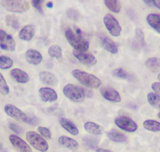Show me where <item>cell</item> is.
<instances>
[{
    "label": "cell",
    "mask_w": 160,
    "mask_h": 152,
    "mask_svg": "<svg viewBox=\"0 0 160 152\" xmlns=\"http://www.w3.org/2000/svg\"><path fill=\"white\" fill-rule=\"evenodd\" d=\"M72 76L83 86L90 88H98L101 84V81L95 75L86 71L74 69L72 71Z\"/></svg>",
    "instance_id": "obj_1"
},
{
    "label": "cell",
    "mask_w": 160,
    "mask_h": 152,
    "mask_svg": "<svg viewBox=\"0 0 160 152\" xmlns=\"http://www.w3.org/2000/svg\"><path fill=\"white\" fill-rule=\"evenodd\" d=\"M65 37L74 50L86 52L89 47V42L82 38V34H78L71 29L68 28L65 31Z\"/></svg>",
    "instance_id": "obj_2"
},
{
    "label": "cell",
    "mask_w": 160,
    "mask_h": 152,
    "mask_svg": "<svg viewBox=\"0 0 160 152\" xmlns=\"http://www.w3.org/2000/svg\"><path fill=\"white\" fill-rule=\"evenodd\" d=\"M64 95L74 103L82 102L85 98L86 93L83 88L74 84H67L62 89Z\"/></svg>",
    "instance_id": "obj_3"
},
{
    "label": "cell",
    "mask_w": 160,
    "mask_h": 152,
    "mask_svg": "<svg viewBox=\"0 0 160 152\" xmlns=\"http://www.w3.org/2000/svg\"><path fill=\"white\" fill-rule=\"evenodd\" d=\"M26 138L34 149L40 152H46L49 149V144L46 139L35 131L26 132Z\"/></svg>",
    "instance_id": "obj_4"
},
{
    "label": "cell",
    "mask_w": 160,
    "mask_h": 152,
    "mask_svg": "<svg viewBox=\"0 0 160 152\" xmlns=\"http://www.w3.org/2000/svg\"><path fill=\"white\" fill-rule=\"evenodd\" d=\"M1 4L5 9L12 13H22L29 9V4L26 1L3 0L1 1Z\"/></svg>",
    "instance_id": "obj_5"
},
{
    "label": "cell",
    "mask_w": 160,
    "mask_h": 152,
    "mask_svg": "<svg viewBox=\"0 0 160 152\" xmlns=\"http://www.w3.org/2000/svg\"><path fill=\"white\" fill-rule=\"evenodd\" d=\"M103 23L111 36L118 37L121 35L122 28L118 21L112 14H108L105 15L103 18Z\"/></svg>",
    "instance_id": "obj_6"
},
{
    "label": "cell",
    "mask_w": 160,
    "mask_h": 152,
    "mask_svg": "<svg viewBox=\"0 0 160 152\" xmlns=\"http://www.w3.org/2000/svg\"><path fill=\"white\" fill-rule=\"evenodd\" d=\"M114 123L119 128L129 133L135 132L138 128L137 123L126 116L116 117L114 119Z\"/></svg>",
    "instance_id": "obj_7"
},
{
    "label": "cell",
    "mask_w": 160,
    "mask_h": 152,
    "mask_svg": "<svg viewBox=\"0 0 160 152\" xmlns=\"http://www.w3.org/2000/svg\"><path fill=\"white\" fill-rule=\"evenodd\" d=\"M4 109L6 114L14 119L26 123L28 117L22 110L16 106L12 104H6L4 107Z\"/></svg>",
    "instance_id": "obj_8"
},
{
    "label": "cell",
    "mask_w": 160,
    "mask_h": 152,
    "mask_svg": "<svg viewBox=\"0 0 160 152\" xmlns=\"http://www.w3.org/2000/svg\"><path fill=\"white\" fill-rule=\"evenodd\" d=\"M0 47L1 49L8 51H13L16 47L14 38L2 29H0Z\"/></svg>",
    "instance_id": "obj_9"
},
{
    "label": "cell",
    "mask_w": 160,
    "mask_h": 152,
    "mask_svg": "<svg viewBox=\"0 0 160 152\" xmlns=\"http://www.w3.org/2000/svg\"><path fill=\"white\" fill-rule=\"evenodd\" d=\"M72 54L82 64L92 66L95 65L97 63V59L96 57L90 53L87 52H81L73 50Z\"/></svg>",
    "instance_id": "obj_10"
},
{
    "label": "cell",
    "mask_w": 160,
    "mask_h": 152,
    "mask_svg": "<svg viewBox=\"0 0 160 152\" xmlns=\"http://www.w3.org/2000/svg\"><path fill=\"white\" fill-rule=\"evenodd\" d=\"M9 139L14 148L19 152H32L29 145L22 138L16 134H11Z\"/></svg>",
    "instance_id": "obj_11"
},
{
    "label": "cell",
    "mask_w": 160,
    "mask_h": 152,
    "mask_svg": "<svg viewBox=\"0 0 160 152\" xmlns=\"http://www.w3.org/2000/svg\"><path fill=\"white\" fill-rule=\"evenodd\" d=\"M39 95L42 101L46 103H52L58 99L56 91L49 87H42L39 89Z\"/></svg>",
    "instance_id": "obj_12"
},
{
    "label": "cell",
    "mask_w": 160,
    "mask_h": 152,
    "mask_svg": "<svg viewBox=\"0 0 160 152\" xmlns=\"http://www.w3.org/2000/svg\"><path fill=\"white\" fill-rule=\"evenodd\" d=\"M101 95L108 101L112 103H119L121 101V97L118 91L112 87H106L101 89Z\"/></svg>",
    "instance_id": "obj_13"
},
{
    "label": "cell",
    "mask_w": 160,
    "mask_h": 152,
    "mask_svg": "<svg viewBox=\"0 0 160 152\" xmlns=\"http://www.w3.org/2000/svg\"><path fill=\"white\" fill-rule=\"evenodd\" d=\"M36 27L34 25L29 24L25 25L21 28L19 33V38L23 41H31L35 35Z\"/></svg>",
    "instance_id": "obj_14"
},
{
    "label": "cell",
    "mask_w": 160,
    "mask_h": 152,
    "mask_svg": "<svg viewBox=\"0 0 160 152\" xmlns=\"http://www.w3.org/2000/svg\"><path fill=\"white\" fill-rule=\"evenodd\" d=\"M25 58L28 63L32 65H38L41 63L42 56L37 50L29 49L26 52Z\"/></svg>",
    "instance_id": "obj_15"
},
{
    "label": "cell",
    "mask_w": 160,
    "mask_h": 152,
    "mask_svg": "<svg viewBox=\"0 0 160 152\" xmlns=\"http://www.w3.org/2000/svg\"><path fill=\"white\" fill-rule=\"evenodd\" d=\"M145 45L144 34L142 29L137 28L135 30L134 37L132 41V48L134 50L140 49Z\"/></svg>",
    "instance_id": "obj_16"
},
{
    "label": "cell",
    "mask_w": 160,
    "mask_h": 152,
    "mask_svg": "<svg viewBox=\"0 0 160 152\" xmlns=\"http://www.w3.org/2000/svg\"><path fill=\"white\" fill-rule=\"evenodd\" d=\"M58 142L59 145L70 150H76L79 148V143L74 139L66 136H61L58 138Z\"/></svg>",
    "instance_id": "obj_17"
},
{
    "label": "cell",
    "mask_w": 160,
    "mask_h": 152,
    "mask_svg": "<svg viewBox=\"0 0 160 152\" xmlns=\"http://www.w3.org/2000/svg\"><path fill=\"white\" fill-rule=\"evenodd\" d=\"M39 78L42 83L47 85L54 86L58 82L57 76L52 73L48 71H42L39 72Z\"/></svg>",
    "instance_id": "obj_18"
},
{
    "label": "cell",
    "mask_w": 160,
    "mask_h": 152,
    "mask_svg": "<svg viewBox=\"0 0 160 152\" xmlns=\"http://www.w3.org/2000/svg\"><path fill=\"white\" fill-rule=\"evenodd\" d=\"M10 75L18 83L24 84L29 80L28 73L19 68L12 69L10 71Z\"/></svg>",
    "instance_id": "obj_19"
},
{
    "label": "cell",
    "mask_w": 160,
    "mask_h": 152,
    "mask_svg": "<svg viewBox=\"0 0 160 152\" xmlns=\"http://www.w3.org/2000/svg\"><path fill=\"white\" fill-rule=\"evenodd\" d=\"M100 41L102 47L112 54H117L118 48L115 43L109 38L107 36H101Z\"/></svg>",
    "instance_id": "obj_20"
},
{
    "label": "cell",
    "mask_w": 160,
    "mask_h": 152,
    "mask_svg": "<svg viewBox=\"0 0 160 152\" xmlns=\"http://www.w3.org/2000/svg\"><path fill=\"white\" fill-rule=\"evenodd\" d=\"M59 124L66 131L72 135L76 136L79 134V130L76 126L69 119L65 118L59 119Z\"/></svg>",
    "instance_id": "obj_21"
},
{
    "label": "cell",
    "mask_w": 160,
    "mask_h": 152,
    "mask_svg": "<svg viewBox=\"0 0 160 152\" xmlns=\"http://www.w3.org/2000/svg\"><path fill=\"white\" fill-rule=\"evenodd\" d=\"M84 128L88 133L93 135H100L104 132V129L101 126L92 121L86 122L84 124Z\"/></svg>",
    "instance_id": "obj_22"
},
{
    "label": "cell",
    "mask_w": 160,
    "mask_h": 152,
    "mask_svg": "<svg viewBox=\"0 0 160 152\" xmlns=\"http://www.w3.org/2000/svg\"><path fill=\"white\" fill-rule=\"evenodd\" d=\"M160 16L158 14L150 13L146 16V21L148 24L154 29L158 33H159V23H160Z\"/></svg>",
    "instance_id": "obj_23"
},
{
    "label": "cell",
    "mask_w": 160,
    "mask_h": 152,
    "mask_svg": "<svg viewBox=\"0 0 160 152\" xmlns=\"http://www.w3.org/2000/svg\"><path fill=\"white\" fill-rule=\"evenodd\" d=\"M159 63H160L159 59L157 57L149 58L144 62L145 66L149 70L153 72H156L159 70V68H160Z\"/></svg>",
    "instance_id": "obj_24"
},
{
    "label": "cell",
    "mask_w": 160,
    "mask_h": 152,
    "mask_svg": "<svg viewBox=\"0 0 160 152\" xmlns=\"http://www.w3.org/2000/svg\"><path fill=\"white\" fill-rule=\"evenodd\" d=\"M143 127L152 132H158L160 131V123L159 121L154 119L145 120L142 123Z\"/></svg>",
    "instance_id": "obj_25"
},
{
    "label": "cell",
    "mask_w": 160,
    "mask_h": 152,
    "mask_svg": "<svg viewBox=\"0 0 160 152\" xmlns=\"http://www.w3.org/2000/svg\"><path fill=\"white\" fill-rule=\"evenodd\" d=\"M107 136L109 139L117 143H122L127 141V137L122 133L117 131H111L107 133Z\"/></svg>",
    "instance_id": "obj_26"
},
{
    "label": "cell",
    "mask_w": 160,
    "mask_h": 152,
    "mask_svg": "<svg viewBox=\"0 0 160 152\" xmlns=\"http://www.w3.org/2000/svg\"><path fill=\"white\" fill-rule=\"evenodd\" d=\"M105 6L111 11L118 13L121 11V3L117 0H105L104 1Z\"/></svg>",
    "instance_id": "obj_27"
},
{
    "label": "cell",
    "mask_w": 160,
    "mask_h": 152,
    "mask_svg": "<svg viewBox=\"0 0 160 152\" xmlns=\"http://www.w3.org/2000/svg\"><path fill=\"white\" fill-rule=\"evenodd\" d=\"M48 53L51 58L59 59L62 57V49L57 44H52L49 48Z\"/></svg>",
    "instance_id": "obj_28"
},
{
    "label": "cell",
    "mask_w": 160,
    "mask_h": 152,
    "mask_svg": "<svg viewBox=\"0 0 160 152\" xmlns=\"http://www.w3.org/2000/svg\"><path fill=\"white\" fill-rule=\"evenodd\" d=\"M147 99L149 104L154 108H159L160 104L159 95L155 93L149 92L147 94Z\"/></svg>",
    "instance_id": "obj_29"
},
{
    "label": "cell",
    "mask_w": 160,
    "mask_h": 152,
    "mask_svg": "<svg viewBox=\"0 0 160 152\" xmlns=\"http://www.w3.org/2000/svg\"><path fill=\"white\" fill-rule=\"evenodd\" d=\"M111 74L113 76L122 79H131V75L124 69L122 68H118L113 69L111 71Z\"/></svg>",
    "instance_id": "obj_30"
},
{
    "label": "cell",
    "mask_w": 160,
    "mask_h": 152,
    "mask_svg": "<svg viewBox=\"0 0 160 152\" xmlns=\"http://www.w3.org/2000/svg\"><path fill=\"white\" fill-rule=\"evenodd\" d=\"M6 22L7 25L12 29H18L19 27V22L18 18L14 14L6 15Z\"/></svg>",
    "instance_id": "obj_31"
},
{
    "label": "cell",
    "mask_w": 160,
    "mask_h": 152,
    "mask_svg": "<svg viewBox=\"0 0 160 152\" xmlns=\"http://www.w3.org/2000/svg\"><path fill=\"white\" fill-rule=\"evenodd\" d=\"M14 61L10 57L2 55L0 56V69H8L13 66Z\"/></svg>",
    "instance_id": "obj_32"
},
{
    "label": "cell",
    "mask_w": 160,
    "mask_h": 152,
    "mask_svg": "<svg viewBox=\"0 0 160 152\" xmlns=\"http://www.w3.org/2000/svg\"><path fill=\"white\" fill-rule=\"evenodd\" d=\"M0 93L3 94H8L9 93V87L1 73H0Z\"/></svg>",
    "instance_id": "obj_33"
},
{
    "label": "cell",
    "mask_w": 160,
    "mask_h": 152,
    "mask_svg": "<svg viewBox=\"0 0 160 152\" xmlns=\"http://www.w3.org/2000/svg\"><path fill=\"white\" fill-rule=\"evenodd\" d=\"M84 144L88 148H94L98 144V140L93 137H86L84 138Z\"/></svg>",
    "instance_id": "obj_34"
},
{
    "label": "cell",
    "mask_w": 160,
    "mask_h": 152,
    "mask_svg": "<svg viewBox=\"0 0 160 152\" xmlns=\"http://www.w3.org/2000/svg\"><path fill=\"white\" fill-rule=\"evenodd\" d=\"M38 131L40 133L39 134L44 138L47 139H50L51 138V132L48 128L44 126H39L38 128Z\"/></svg>",
    "instance_id": "obj_35"
},
{
    "label": "cell",
    "mask_w": 160,
    "mask_h": 152,
    "mask_svg": "<svg viewBox=\"0 0 160 152\" xmlns=\"http://www.w3.org/2000/svg\"><path fill=\"white\" fill-rule=\"evenodd\" d=\"M8 126L10 129H11L12 131L17 134H21L23 132V129L22 128V127L15 123L9 122L8 123Z\"/></svg>",
    "instance_id": "obj_36"
},
{
    "label": "cell",
    "mask_w": 160,
    "mask_h": 152,
    "mask_svg": "<svg viewBox=\"0 0 160 152\" xmlns=\"http://www.w3.org/2000/svg\"><path fill=\"white\" fill-rule=\"evenodd\" d=\"M66 14H67V16L69 19H72V20H76L77 19H78V17H79L78 12L76 10H75L74 9H72V8L69 9L67 11Z\"/></svg>",
    "instance_id": "obj_37"
},
{
    "label": "cell",
    "mask_w": 160,
    "mask_h": 152,
    "mask_svg": "<svg viewBox=\"0 0 160 152\" xmlns=\"http://www.w3.org/2000/svg\"><path fill=\"white\" fill-rule=\"evenodd\" d=\"M43 3H44V1H42V0H33V1H31V4H32V6L34 8H36L41 13H43V10H42V5Z\"/></svg>",
    "instance_id": "obj_38"
},
{
    "label": "cell",
    "mask_w": 160,
    "mask_h": 152,
    "mask_svg": "<svg viewBox=\"0 0 160 152\" xmlns=\"http://www.w3.org/2000/svg\"><path fill=\"white\" fill-rule=\"evenodd\" d=\"M159 86H160V84L159 81L157 82H154L152 83L151 84V88L154 91V92L155 93H156L157 94L159 95Z\"/></svg>",
    "instance_id": "obj_39"
},
{
    "label": "cell",
    "mask_w": 160,
    "mask_h": 152,
    "mask_svg": "<svg viewBox=\"0 0 160 152\" xmlns=\"http://www.w3.org/2000/svg\"><path fill=\"white\" fill-rule=\"evenodd\" d=\"M38 121L36 119V118H28V120L26 121L27 123L31 124H36L38 123Z\"/></svg>",
    "instance_id": "obj_40"
},
{
    "label": "cell",
    "mask_w": 160,
    "mask_h": 152,
    "mask_svg": "<svg viewBox=\"0 0 160 152\" xmlns=\"http://www.w3.org/2000/svg\"><path fill=\"white\" fill-rule=\"evenodd\" d=\"M152 4L156 7L158 9H160V1L159 0H155V1H152Z\"/></svg>",
    "instance_id": "obj_41"
},
{
    "label": "cell",
    "mask_w": 160,
    "mask_h": 152,
    "mask_svg": "<svg viewBox=\"0 0 160 152\" xmlns=\"http://www.w3.org/2000/svg\"><path fill=\"white\" fill-rule=\"evenodd\" d=\"M96 152H113V151H111L109 149L99 148H97L96 149Z\"/></svg>",
    "instance_id": "obj_42"
},
{
    "label": "cell",
    "mask_w": 160,
    "mask_h": 152,
    "mask_svg": "<svg viewBox=\"0 0 160 152\" xmlns=\"http://www.w3.org/2000/svg\"><path fill=\"white\" fill-rule=\"evenodd\" d=\"M46 7L48 8H52L53 7V3H52V2H51V1L48 2V3L46 4Z\"/></svg>",
    "instance_id": "obj_43"
},
{
    "label": "cell",
    "mask_w": 160,
    "mask_h": 152,
    "mask_svg": "<svg viewBox=\"0 0 160 152\" xmlns=\"http://www.w3.org/2000/svg\"><path fill=\"white\" fill-rule=\"evenodd\" d=\"M143 2H144V3H146V4H149V5H152V1H143Z\"/></svg>",
    "instance_id": "obj_44"
},
{
    "label": "cell",
    "mask_w": 160,
    "mask_h": 152,
    "mask_svg": "<svg viewBox=\"0 0 160 152\" xmlns=\"http://www.w3.org/2000/svg\"><path fill=\"white\" fill-rule=\"evenodd\" d=\"M2 149V144L0 142V150Z\"/></svg>",
    "instance_id": "obj_45"
},
{
    "label": "cell",
    "mask_w": 160,
    "mask_h": 152,
    "mask_svg": "<svg viewBox=\"0 0 160 152\" xmlns=\"http://www.w3.org/2000/svg\"><path fill=\"white\" fill-rule=\"evenodd\" d=\"M158 79H159V74H158Z\"/></svg>",
    "instance_id": "obj_46"
},
{
    "label": "cell",
    "mask_w": 160,
    "mask_h": 152,
    "mask_svg": "<svg viewBox=\"0 0 160 152\" xmlns=\"http://www.w3.org/2000/svg\"><path fill=\"white\" fill-rule=\"evenodd\" d=\"M158 118H159V113H158Z\"/></svg>",
    "instance_id": "obj_47"
}]
</instances>
